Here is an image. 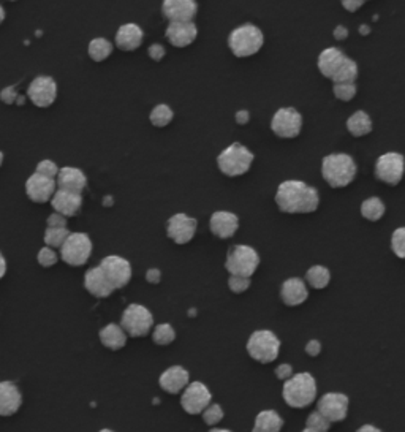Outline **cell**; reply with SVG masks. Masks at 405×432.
Returning a JSON list of instances; mask_svg holds the SVG:
<instances>
[{
    "mask_svg": "<svg viewBox=\"0 0 405 432\" xmlns=\"http://www.w3.org/2000/svg\"><path fill=\"white\" fill-rule=\"evenodd\" d=\"M276 204L285 214H310L320 206V195L306 182L290 179L279 184Z\"/></svg>",
    "mask_w": 405,
    "mask_h": 432,
    "instance_id": "obj_1",
    "label": "cell"
},
{
    "mask_svg": "<svg viewBox=\"0 0 405 432\" xmlns=\"http://www.w3.org/2000/svg\"><path fill=\"white\" fill-rule=\"evenodd\" d=\"M358 168L349 154H329L322 160V176L332 189H344L357 178Z\"/></svg>",
    "mask_w": 405,
    "mask_h": 432,
    "instance_id": "obj_2",
    "label": "cell"
},
{
    "mask_svg": "<svg viewBox=\"0 0 405 432\" xmlns=\"http://www.w3.org/2000/svg\"><path fill=\"white\" fill-rule=\"evenodd\" d=\"M282 398L288 407L306 408L317 398V382L309 372H299L287 380L282 388Z\"/></svg>",
    "mask_w": 405,
    "mask_h": 432,
    "instance_id": "obj_3",
    "label": "cell"
},
{
    "mask_svg": "<svg viewBox=\"0 0 405 432\" xmlns=\"http://www.w3.org/2000/svg\"><path fill=\"white\" fill-rule=\"evenodd\" d=\"M265 45V35L262 29L253 24H242L236 27L228 36V48L236 57H252Z\"/></svg>",
    "mask_w": 405,
    "mask_h": 432,
    "instance_id": "obj_4",
    "label": "cell"
},
{
    "mask_svg": "<svg viewBox=\"0 0 405 432\" xmlns=\"http://www.w3.org/2000/svg\"><path fill=\"white\" fill-rule=\"evenodd\" d=\"M255 156L241 143H233L223 149L217 157L219 170L228 178H237L250 170Z\"/></svg>",
    "mask_w": 405,
    "mask_h": 432,
    "instance_id": "obj_5",
    "label": "cell"
},
{
    "mask_svg": "<svg viewBox=\"0 0 405 432\" xmlns=\"http://www.w3.org/2000/svg\"><path fill=\"white\" fill-rule=\"evenodd\" d=\"M280 346V339L270 329H258L250 334L247 341V353L252 360L270 364L279 358Z\"/></svg>",
    "mask_w": 405,
    "mask_h": 432,
    "instance_id": "obj_6",
    "label": "cell"
},
{
    "mask_svg": "<svg viewBox=\"0 0 405 432\" xmlns=\"http://www.w3.org/2000/svg\"><path fill=\"white\" fill-rule=\"evenodd\" d=\"M260 266V255L255 248L245 244L231 246L227 252L225 269L230 276L252 277Z\"/></svg>",
    "mask_w": 405,
    "mask_h": 432,
    "instance_id": "obj_7",
    "label": "cell"
},
{
    "mask_svg": "<svg viewBox=\"0 0 405 432\" xmlns=\"http://www.w3.org/2000/svg\"><path fill=\"white\" fill-rule=\"evenodd\" d=\"M121 325L125 329L130 338H144L152 331L154 326V316L141 304H130L122 312Z\"/></svg>",
    "mask_w": 405,
    "mask_h": 432,
    "instance_id": "obj_8",
    "label": "cell"
},
{
    "mask_svg": "<svg viewBox=\"0 0 405 432\" xmlns=\"http://www.w3.org/2000/svg\"><path fill=\"white\" fill-rule=\"evenodd\" d=\"M92 255V241L86 233H71L61 247V257L70 266H83Z\"/></svg>",
    "mask_w": 405,
    "mask_h": 432,
    "instance_id": "obj_9",
    "label": "cell"
},
{
    "mask_svg": "<svg viewBox=\"0 0 405 432\" xmlns=\"http://www.w3.org/2000/svg\"><path fill=\"white\" fill-rule=\"evenodd\" d=\"M271 130L274 135L284 140H293L299 136L302 130V116L294 108H279L271 119Z\"/></svg>",
    "mask_w": 405,
    "mask_h": 432,
    "instance_id": "obj_10",
    "label": "cell"
},
{
    "mask_svg": "<svg viewBox=\"0 0 405 432\" xmlns=\"http://www.w3.org/2000/svg\"><path fill=\"white\" fill-rule=\"evenodd\" d=\"M405 159L399 152H386L375 162V178L388 186H397L404 178Z\"/></svg>",
    "mask_w": 405,
    "mask_h": 432,
    "instance_id": "obj_11",
    "label": "cell"
},
{
    "mask_svg": "<svg viewBox=\"0 0 405 432\" xmlns=\"http://www.w3.org/2000/svg\"><path fill=\"white\" fill-rule=\"evenodd\" d=\"M211 399L212 394L205 383L192 382L180 396V406H183L185 413L200 415L211 406Z\"/></svg>",
    "mask_w": 405,
    "mask_h": 432,
    "instance_id": "obj_12",
    "label": "cell"
},
{
    "mask_svg": "<svg viewBox=\"0 0 405 432\" xmlns=\"http://www.w3.org/2000/svg\"><path fill=\"white\" fill-rule=\"evenodd\" d=\"M100 268L103 269L108 281L116 290L124 288L132 281V265L127 258H122L119 255H108L101 260Z\"/></svg>",
    "mask_w": 405,
    "mask_h": 432,
    "instance_id": "obj_13",
    "label": "cell"
},
{
    "mask_svg": "<svg viewBox=\"0 0 405 432\" xmlns=\"http://www.w3.org/2000/svg\"><path fill=\"white\" fill-rule=\"evenodd\" d=\"M198 222L197 218L184 214V212H178V214L171 216L166 223V234L171 241H175L178 246H184L195 238L197 233Z\"/></svg>",
    "mask_w": 405,
    "mask_h": 432,
    "instance_id": "obj_14",
    "label": "cell"
},
{
    "mask_svg": "<svg viewBox=\"0 0 405 432\" xmlns=\"http://www.w3.org/2000/svg\"><path fill=\"white\" fill-rule=\"evenodd\" d=\"M27 99L37 108H49L57 99V84L51 76H37L29 84Z\"/></svg>",
    "mask_w": 405,
    "mask_h": 432,
    "instance_id": "obj_15",
    "label": "cell"
},
{
    "mask_svg": "<svg viewBox=\"0 0 405 432\" xmlns=\"http://www.w3.org/2000/svg\"><path fill=\"white\" fill-rule=\"evenodd\" d=\"M350 401L342 393H327L317 402V410L331 423H341L349 415Z\"/></svg>",
    "mask_w": 405,
    "mask_h": 432,
    "instance_id": "obj_16",
    "label": "cell"
},
{
    "mask_svg": "<svg viewBox=\"0 0 405 432\" xmlns=\"http://www.w3.org/2000/svg\"><path fill=\"white\" fill-rule=\"evenodd\" d=\"M162 14L170 23H192L198 14L197 0H162Z\"/></svg>",
    "mask_w": 405,
    "mask_h": 432,
    "instance_id": "obj_17",
    "label": "cell"
},
{
    "mask_svg": "<svg viewBox=\"0 0 405 432\" xmlns=\"http://www.w3.org/2000/svg\"><path fill=\"white\" fill-rule=\"evenodd\" d=\"M57 181L48 178L35 171L31 178L26 181V194L34 203H48L53 200L57 192Z\"/></svg>",
    "mask_w": 405,
    "mask_h": 432,
    "instance_id": "obj_18",
    "label": "cell"
},
{
    "mask_svg": "<svg viewBox=\"0 0 405 432\" xmlns=\"http://www.w3.org/2000/svg\"><path fill=\"white\" fill-rule=\"evenodd\" d=\"M158 385L165 393L178 394L190 385V374L183 366H171V368L162 372L160 378H158Z\"/></svg>",
    "mask_w": 405,
    "mask_h": 432,
    "instance_id": "obj_19",
    "label": "cell"
},
{
    "mask_svg": "<svg viewBox=\"0 0 405 432\" xmlns=\"http://www.w3.org/2000/svg\"><path fill=\"white\" fill-rule=\"evenodd\" d=\"M209 228L214 236L220 239L233 238L240 228V217L228 211H215L209 221Z\"/></svg>",
    "mask_w": 405,
    "mask_h": 432,
    "instance_id": "obj_20",
    "label": "cell"
},
{
    "mask_svg": "<svg viewBox=\"0 0 405 432\" xmlns=\"http://www.w3.org/2000/svg\"><path fill=\"white\" fill-rule=\"evenodd\" d=\"M166 39L176 48H187L197 40L198 27L193 23H170L165 31Z\"/></svg>",
    "mask_w": 405,
    "mask_h": 432,
    "instance_id": "obj_21",
    "label": "cell"
},
{
    "mask_svg": "<svg viewBox=\"0 0 405 432\" xmlns=\"http://www.w3.org/2000/svg\"><path fill=\"white\" fill-rule=\"evenodd\" d=\"M347 59L349 57H347L339 48H327L322 51L320 56H318V61H317L318 70H320L324 78H329L332 81L337 73L342 70Z\"/></svg>",
    "mask_w": 405,
    "mask_h": 432,
    "instance_id": "obj_22",
    "label": "cell"
},
{
    "mask_svg": "<svg viewBox=\"0 0 405 432\" xmlns=\"http://www.w3.org/2000/svg\"><path fill=\"white\" fill-rule=\"evenodd\" d=\"M143 29L135 23L122 24L118 29V34H116V46L121 51H125V53H132V51L138 49L143 45Z\"/></svg>",
    "mask_w": 405,
    "mask_h": 432,
    "instance_id": "obj_23",
    "label": "cell"
},
{
    "mask_svg": "<svg viewBox=\"0 0 405 432\" xmlns=\"http://www.w3.org/2000/svg\"><path fill=\"white\" fill-rule=\"evenodd\" d=\"M280 298L288 307L301 306L302 303H306L309 298L307 285L304 283V281L299 279V277H290V279H287L282 283Z\"/></svg>",
    "mask_w": 405,
    "mask_h": 432,
    "instance_id": "obj_24",
    "label": "cell"
},
{
    "mask_svg": "<svg viewBox=\"0 0 405 432\" xmlns=\"http://www.w3.org/2000/svg\"><path fill=\"white\" fill-rule=\"evenodd\" d=\"M84 288L88 290L92 296L96 298H108L116 290L111 282L108 281L103 269L98 266L89 269L84 276Z\"/></svg>",
    "mask_w": 405,
    "mask_h": 432,
    "instance_id": "obj_25",
    "label": "cell"
},
{
    "mask_svg": "<svg viewBox=\"0 0 405 432\" xmlns=\"http://www.w3.org/2000/svg\"><path fill=\"white\" fill-rule=\"evenodd\" d=\"M51 204H53L54 211L59 212V214L65 217H73L83 208V195L57 189L56 195L51 200Z\"/></svg>",
    "mask_w": 405,
    "mask_h": 432,
    "instance_id": "obj_26",
    "label": "cell"
},
{
    "mask_svg": "<svg viewBox=\"0 0 405 432\" xmlns=\"http://www.w3.org/2000/svg\"><path fill=\"white\" fill-rule=\"evenodd\" d=\"M88 187V178L86 174L75 166H63L57 176V189L67 190V192L83 194Z\"/></svg>",
    "mask_w": 405,
    "mask_h": 432,
    "instance_id": "obj_27",
    "label": "cell"
},
{
    "mask_svg": "<svg viewBox=\"0 0 405 432\" xmlns=\"http://www.w3.org/2000/svg\"><path fill=\"white\" fill-rule=\"evenodd\" d=\"M23 406V394L13 382L0 383V415L11 416Z\"/></svg>",
    "mask_w": 405,
    "mask_h": 432,
    "instance_id": "obj_28",
    "label": "cell"
},
{
    "mask_svg": "<svg viewBox=\"0 0 405 432\" xmlns=\"http://www.w3.org/2000/svg\"><path fill=\"white\" fill-rule=\"evenodd\" d=\"M127 336L128 334L125 333V329L122 328V325H114V323L103 326L98 333L100 342L103 343L108 350H113V351H118L125 347Z\"/></svg>",
    "mask_w": 405,
    "mask_h": 432,
    "instance_id": "obj_29",
    "label": "cell"
},
{
    "mask_svg": "<svg viewBox=\"0 0 405 432\" xmlns=\"http://www.w3.org/2000/svg\"><path fill=\"white\" fill-rule=\"evenodd\" d=\"M284 428V420L276 410H262L255 416L252 432H280Z\"/></svg>",
    "mask_w": 405,
    "mask_h": 432,
    "instance_id": "obj_30",
    "label": "cell"
},
{
    "mask_svg": "<svg viewBox=\"0 0 405 432\" xmlns=\"http://www.w3.org/2000/svg\"><path fill=\"white\" fill-rule=\"evenodd\" d=\"M372 119L369 117L366 111H357L353 113L349 119H347V130L350 131V135L354 138L366 136L372 131Z\"/></svg>",
    "mask_w": 405,
    "mask_h": 432,
    "instance_id": "obj_31",
    "label": "cell"
},
{
    "mask_svg": "<svg viewBox=\"0 0 405 432\" xmlns=\"http://www.w3.org/2000/svg\"><path fill=\"white\" fill-rule=\"evenodd\" d=\"M306 281L312 288L323 290L327 288L331 282V273L327 266H322V265L310 266L306 273Z\"/></svg>",
    "mask_w": 405,
    "mask_h": 432,
    "instance_id": "obj_32",
    "label": "cell"
},
{
    "mask_svg": "<svg viewBox=\"0 0 405 432\" xmlns=\"http://www.w3.org/2000/svg\"><path fill=\"white\" fill-rule=\"evenodd\" d=\"M113 43L106 39H93L88 46V54L93 62H103L113 54Z\"/></svg>",
    "mask_w": 405,
    "mask_h": 432,
    "instance_id": "obj_33",
    "label": "cell"
},
{
    "mask_svg": "<svg viewBox=\"0 0 405 432\" xmlns=\"http://www.w3.org/2000/svg\"><path fill=\"white\" fill-rule=\"evenodd\" d=\"M385 204L377 196H371L361 204V216H363L369 222H379L380 218L385 216Z\"/></svg>",
    "mask_w": 405,
    "mask_h": 432,
    "instance_id": "obj_34",
    "label": "cell"
},
{
    "mask_svg": "<svg viewBox=\"0 0 405 432\" xmlns=\"http://www.w3.org/2000/svg\"><path fill=\"white\" fill-rule=\"evenodd\" d=\"M173 119H175V113H173V109L168 105H163V104L157 105L149 114L150 124L157 129L168 127Z\"/></svg>",
    "mask_w": 405,
    "mask_h": 432,
    "instance_id": "obj_35",
    "label": "cell"
},
{
    "mask_svg": "<svg viewBox=\"0 0 405 432\" xmlns=\"http://www.w3.org/2000/svg\"><path fill=\"white\" fill-rule=\"evenodd\" d=\"M175 339H176V331L170 323L157 325L154 328V333H152V341L160 347L170 346V343L175 342Z\"/></svg>",
    "mask_w": 405,
    "mask_h": 432,
    "instance_id": "obj_36",
    "label": "cell"
},
{
    "mask_svg": "<svg viewBox=\"0 0 405 432\" xmlns=\"http://www.w3.org/2000/svg\"><path fill=\"white\" fill-rule=\"evenodd\" d=\"M70 234L68 228H49L48 226L45 231V244L53 248H61Z\"/></svg>",
    "mask_w": 405,
    "mask_h": 432,
    "instance_id": "obj_37",
    "label": "cell"
},
{
    "mask_svg": "<svg viewBox=\"0 0 405 432\" xmlns=\"http://www.w3.org/2000/svg\"><path fill=\"white\" fill-rule=\"evenodd\" d=\"M358 78V64L353 59H347L342 70L332 79V83H354Z\"/></svg>",
    "mask_w": 405,
    "mask_h": 432,
    "instance_id": "obj_38",
    "label": "cell"
},
{
    "mask_svg": "<svg viewBox=\"0 0 405 432\" xmlns=\"http://www.w3.org/2000/svg\"><path fill=\"white\" fill-rule=\"evenodd\" d=\"M357 92L358 89L354 83H334V86H332V94H334V97L341 101L353 100Z\"/></svg>",
    "mask_w": 405,
    "mask_h": 432,
    "instance_id": "obj_39",
    "label": "cell"
},
{
    "mask_svg": "<svg viewBox=\"0 0 405 432\" xmlns=\"http://www.w3.org/2000/svg\"><path fill=\"white\" fill-rule=\"evenodd\" d=\"M306 428L318 431V432H328L329 428H331V421L327 418V416L317 410V412H312L307 416Z\"/></svg>",
    "mask_w": 405,
    "mask_h": 432,
    "instance_id": "obj_40",
    "label": "cell"
},
{
    "mask_svg": "<svg viewBox=\"0 0 405 432\" xmlns=\"http://www.w3.org/2000/svg\"><path fill=\"white\" fill-rule=\"evenodd\" d=\"M201 415H202V421H205L207 426H217V424L223 420V416H225L222 406L219 404H211Z\"/></svg>",
    "mask_w": 405,
    "mask_h": 432,
    "instance_id": "obj_41",
    "label": "cell"
},
{
    "mask_svg": "<svg viewBox=\"0 0 405 432\" xmlns=\"http://www.w3.org/2000/svg\"><path fill=\"white\" fill-rule=\"evenodd\" d=\"M391 248L397 258L405 260V226L394 230L391 236Z\"/></svg>",
    "mask_w": 405,
    "mask_h": 432,
    "instance_id": "obj_42",
    "label": "cell"
},
{
    "mask_svg": "<svg viewBox=\"0 0 405 432\" xmlns=\"http://www.w3.org/2000/svg\"><path fill=\"white\" fill-rule=\"evenodd\" d=\"M250 287V277H242V276H230L228 279V288L236 293V295H242L249 290Z\"/></svg>",
    "mask_w": 405,
    "mask_h": 432,
    "instance_id": "obj_43",
    "label": "cell"
},
{
    "mask_svg": "<svg viewBox=\"0 0 405 432\" xmlns=\"http://www.w3.org/2000/svg\"><path fill=\"white\" fill-rule=\"evenodd\" d=\"M57 260H59V258H57V253L54 252V248L48 247V246L40 248V252L37 255V261L40 263V266H43V268L54 266Z\"/></svg>",
    "mask_w": 405,
    "mask_h": 432,
    "instance_id": "obj_44",
    "label": "cell"
},
{
    "mask_svg": "<svg viewBox=\"0 0 405 432\" xmlns=\"http://www.w3.org/2000/svg\"><path fill=\"white\" fill-rule=\"evenodd\" d=\"M37 173L43 174V176H48V178L51 179H57V176H59V168H57L56 162H53V160H41V162L37 165V170H35Z\"/></svg>",
    "mask_w": 405,
    "mask_h": 432,
    "instance_id": "obj_45",
    "label": "cell"
},
{
    "mask_svg": "<svg viewBox=\"0 0 405 432\" xmlns=\"http://www.w3.org/2000/svg\"><path fill=\"white\" fill-rule=\"evenodd\" d=\"M0 99H2V101H4L5 105H13V104H16L18 99H19L16 87H14V86L5 87V89L2 91V94H0Z\"/></svg>",
    "mask_w": 405,
    "mask_h": 432,
    "instance_id": "obj_46",
    "label": "cell"
},
{
    "mask_svg": "<svg viewBox=\"0 0 405 432\" xmlns=\"http://www.w3.org/2000/svg\"><path fill=\"white\" fill-rule=\"evenodd\" d=\"M67 218L68 217L59 214V212H54V214H51L48 217L46 223L49 228H67Z\"/></svg>",
    "mask_w": 405,
    "mask_h": 432,
    "instance_id": "obj_47",
    "label": "cell"
},
{
    "mask_svg": "<svg viewBox=\"0 0 405 432\" xmlns=\"http://www.w3.org/2000/svg\"><path fill=\"white\" fill-rule=\"evenodd\" d=\"M148 56L152 59V61L160 62L162 59L166 56V49H165V46L160 45V43H154V45H150L148 48Z\"/></svg>",
    "mask_w": 405,
    "mask_h": 432,
    "instance_id": "obj_48",
    "label": "cell"
},
{
    "mask_svg": "<svg viewBox=\"0 0 405 432\" xmlns=\"http://www.w3.org/2000/svg\"><path fill=\"white\" fill-rule=\"evenodd\" d=\"M294 376L293 372V366L292 364H279L276 368V377L279 380H284V382H287V380H290L292 377Z\"/></svg>",
    "mask_w": 405,
    "mask_h": 432,
    "instance_id": "obj_49",
    "label": "cell"
},
{
    "mask_svg": "<svg viewBox=\"0 0 405 432\" xmlns=\"http://www.w3.org/2000/svg\"><path fill=\"white\" fill-rule=\"evenodd\" d=\"M306 353L309 356H312V358H317L318 355H320L322 353V343H320V341H317V339L309 341L307 346H306Z\"/></svg>",
    "mask_w": 405,
    "mask_h": 432,
    "instance_id": "obj_50",
    "label": "cell"
},
{
    "mask_svg": "<svg viewBox=\"0 0 405 432\" xmlns=\"http://www.w3.org/2000/svg\"><path fill=\"white\" fill-rule=\"evenodd\" d=\"M364 2H366V0H341V4H342L344 9L347 11H350V13L358 11L361 9V6L364 5Z\"/></svg>",
    "mask_w": 405,
    "mask_h": 432,
    "instance_id": "obj_51",
    "label": "cell"
},
{
    "mask_svg": "<svg viewBox=\"0 0 405 432\" xmlns=\"http://www.w3.org/2000/svg\"><path fill=\"white\" fill-rule=\"evenodd\" d=\"M146 281H148L149 283H152V285L160 283V281H162V273H160V269H157V268H150V269H148V273H146Z\"/></svg>",
    "mask_w": 405,
    "mask_h": 432,
    "instance_id": "obj_52",
    "label": "cell"
},
{
    "mask_svg": "<svg viewBox=\"0 0 405 432\" xmlns=\"http://www.w3.org/2000/svg\"><path fill=\"white\" fill-rule=\"evenodd\" d=\"M236 124H240V126H247L249 121H250V113L247 111V109H240V111H236Z\"/></svg>",
    "mask_w": 405,
    "mask_h": 432,
    "instance_id": "obj_53",
    "label": "cell"
},
{
    "mask_svg": "<svg viewBox=\"0 0 405 432\" xmlns=\"http://www.w3.org/2000/svg\"><path fill=\"white\" fill-rule=\"evenodd\" d=\"M347 36H349V31H347V27L344 26H337L334 29V39L336 40H345Z\"/></svg>",
    "mask_w": 405,
    "mask_h": 432,
    "instance_id": "obj_54",
    "label": "cell"
},
{
    "mask_svg": "<svg viewBox=\"0 0 405 432\" xmlns=\"http://www.w3.org/2000/svg\"><path fill=\"white\" fill-rule=\"evenodd\" d=\"M357 432H383V431L372 426V424H364V426H361Z\"/></svg>",
    "mask_w": 405,
    "mask_h": 432,
    "instance_id": "obj_55",
    "label": "cell"
},
{
    "mask_svg": "<svg viewBox=\"0 0 405 432\" xmlns=\"http://www.w3.org/2000/svg\"><path fill=\"white\" fill-rule=\"evenodd\" d=\"M0 263H2V271H0V277H4L6 273V261L5 257H0Z\"/></svg>",
    "mask_w": 405,
    "mask_h": 432,
    "instance_id": "obj_56",
    "label": "cell"
},
{
    "mask_svg": "<svg viewBox=\"0 0 405 432\" xmlns=\"http://www.w3.org/2000/svg\"><path fill=\"white\" fill-rule=\"evenodd\" d=\"M24 101H26V97H23V95H19L16 105H24Z\"/></svg>",
    "mask_w": 405,
    "mask_h": 432,
    "instance_id": "obj_57",
    "label": "cell"
},
{
    "mask_svg": "<svg viewBox=\"0 0 405 432\" xmlns=\"http://www.w3.org/2000/svg\"><path fill=\"white\" fill-rule=\"evenodd\" d=\"M0 16H2V23L5 21V9L2 6V9H0Z\"/></svg>",
    "mask_w": 405,
    "mask_h": 432,
    "instance_id": "obj_58",
    "label": "cell"
},
{
    "mask_svg": "<svg viewBox=\"0 0 405 432\" xmlns=\"http://www.w3.org/2000/svg\"><path fill=\"white\" fill-rule=\"evenodd\" d=\"M209 432H231V431H228V429H212V431H209Z\"/></svg>",
    "mask_w": 405,
    "mask_h": 432,
    "instance_id": "obj_59",
    "label": "cell"
},
{
    "mask_svg": "<svg viewBox=\"0 0 405 432\" xmlns=\"http://www.w3.org/2000/svg\"><path fill=\"white\" fill-rule=\"evenodd\" d=\"M301 432H318V431H314V429H309V428H306V429H302Z\"/></svg>",
    "mask_w": 405,
    "mask_h": 432,
    "instance_id": "obj_60",
    "label": "cell"
},
{
    "mask_svg": "<svg viewBox=\"0 0 405 432\" xmlns=\"http://www.w3.org/2000/svg\"><path fill=\"white\" fill-rule=\"evenodd\" d=\"M361 32H363V34H367V32H369V29H367V27H361Z\"/></svg>",
    "mask_w": 405,
    "mask_h": 432,
    "instance_id": "obj_61",
    "label": "cell"
},
{
    "mask_svg": "<svg viewBox=\"0 0 405 432\" xmlns=\"http://www.w3.org/2000/svg\"><path fill=\"white\" fill-rule=\"evenodd\" d=\"M98 432H114V431H111V429H101V431H98Z\"/></svg>",
    "mask_w": 405,
    "mask_h": 432,
    "instance_id": "obj_62",
    "label": "cell"
},
{
    "mask_svg": "<svg viewBox=\"0 0 405 432\" xmlns=\"http://www.w3.org/2000/svg\"><path fill=\"white\" fill-rule=\"evenodd\" d=\"M10 2H14V0H10Z\"/></svg>",
    "mask_w": 405,
    "mask_h": 432,
    "instance_id": "obj_63",
    "label": "cell"
}]
</instances>
